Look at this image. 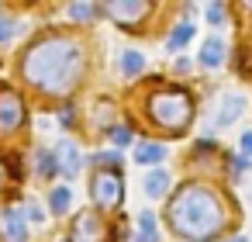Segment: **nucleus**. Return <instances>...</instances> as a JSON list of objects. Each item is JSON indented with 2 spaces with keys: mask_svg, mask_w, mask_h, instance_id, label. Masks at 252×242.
Here are the masks:
<instances>
[{
  "mask_svg": "<svg viewBox=\"0 0 252 242\" xmlns=\"http://www.w3.org/2000/svg\"><path fill=\"white\" fill-rule=\"evenodd\" d=\"M28 218H32V221H42V218H45V211H42L38 204H32V207H28Z\"/></svg>",
  "mask_w": 252,
  "mask_h": 242,
  "instance_id": "nucleus-26",
  "label": "nucleus"
},
{
  "mask_svg": "<svg viewBox=\"0 0 252 242\" xmlns=\"http://www.w3.org/2000/svg\"><path fill=\"white\" fill-rule=\"evenodd\" d=\"M94 159H97L100 166H104V163H107V166H118V163H121V152H114V149H111V152H97Z\"/></svg>",
  "mask_w": 252,
  "mask_h": 242,
  "instance_id": "nucleus-22",
  "label": "nucleus"
},
{
  "mask_svg": "<svg viewBox=\"0 0 252 242\" xmlns=\"http://www.w3.org/2000/svg\"><path fill=\"white\" fill-rule=\"evenodd\" d=\"M231 166H235V176H242V173H245V166H249V163H245V159H242V156H235V159H231Z\"/></svg>",
  "mask_w": 252,
  "mask_h": 242,
  "instance_id": "nucleus-25",
  "label": "nucleus"
},
{
  "mask_svg": "<svg viewBox=\"0 0 252 242\" xmlns=\"http://www.w3.org/2000/svg\"><path fill=\"white\" fill-rule=\"evenodd\" d=\"M56 156H59V173L73 180V176L80 173V166H83V156H80V149H76L73 142H59V145H56Z\"/></svg>",
  "mask_w": 252,
  "mask_h": 242,
  "instance_id": "nucleus-9",
  "label": "nucleus"
},
{
  "mask_svg": "<svg viewBox=\"0 0 252 242\" xmlns=\"http://www.w3.org/2000/svg\"><path fill=\"white\" fill-rule=\"evenodd\" d=\"M69 18L73 21H94V18H100V4H69Z\"/></svg>",
  "mask_w": 252,
  "mask_h": 242,
  "instance_id": "nucleus-19",
  "label": "nucleus"
},
{
  "mask_svg": "<svg viewBox=\"0 0 252 242\" xmlns=\"http://www.w3.org/2000/svg\"><path fill=\"white\" fill-rule=\"evenodd\" d=\"M90 197L97 207H118L125 201V180L118 170H100L94 180H90Z\"/></svg>",
  "mask_w": 252,
  "mask_h": 242,
  "instance_id": "nucleus-4",
  "label": "nucleus"
},
{
  "mask_svg": "<svg viewBox=\"0 0 252 242\" xmlns=\"http://www.w3.org/2000/svg\"><path fill=\"white\" fill-rule=\"evenodd\" d=\"M142 69H145V56L135 52V49H125V52H121V73H125V76H138Z\"/></svg>",
  "mask_w": 252,
  "mask_h": 242,
  "instance_id": "nucleus-17",
  "label": "nucleus"
},
{
  "mask_svg": "<svg viewBox=\"0 0 252 242\" xmlns=\"http://www.w3.org/2000/svg\"><path fill=\"white\" fill-rule=\"evenodd\" d=\"M14 32H18V21L14 18H0V45H7L14 38Z\"/></svg>",
  "mask_w": 252,
  "mask_h": 242,
  "instance_id": "nucleus-20",
  "label": "nucleus"
},
{
  "mask_svg": "<svg viewBox=\"0 0 252 242\" xmlns=\"http://www.w3.org/2000/svg\"><path fill=\"white\" fill-rule=\"evenodd\" d=\"M111 138H114V145H128L131 142V128H111Z\"/></svg>",
  "mask_w": 252,
  "mask_h": 242,
  "instance_id": "nucleus-21",
  "label": "nucleus"
},
{
  "mask_svg": "<svg viewBox=\"0 0 252 242\" xmlns=\"http://www.w3.org/2000/svg\"><path fill=\"white\" fill-rule=\"evenodd\" d=\"M228 242H249V239H242V235H235V239H228Z\"/></svg>",
  "mask_w": 252,
  "mask_h": 242,
  "instance_id": "nucleus-27",
  "label": "nucleus"
},
{
  "mask_svg": "<svg viewBox=\"0 0 252 242\" xmlns=\"http://www.w3.org/2000/svg\"><path fill=\"white\" fill-rule=\"evenodd\" d=\"M166 218L176 235L207 242L224 228V204H221L218 190H211L207 183H183L176 190V197L169 201Z\"/></svg>",
  "mask_w": 252,
  "mask_h": 242,
  "instance_id": "nucleus-2",
  "label": "nucleus"
},
{
  "mask_svg": "<svg viewBox=\"0 0 252 242\" xmlns=\"http://www.w3.org/2000/svg\"><path fill=\"white\" fill-rule=\"evenodd\" d=\"M0 183H4V163H0Z\"/></svg>",
  "mask_w": 252,
  "mask_h": 242,
  "instance_id": "nucleus-28",
  "label": "nucleus"
},
{
  "mask_svg": "<svg viewBox=\"0 0 252 242\" xmlns=\"http://www.w3.org/2000/svg\"><path fill=\"white\" fill-rule=\"evenodd\" d=\"M152 4H145V0H114V4H104V11L118 21V25H138L145 14H149Z\"/></svg>",
  "mask_w": 252,
  "mask_h": 242,
  "instance_id": "nucleus-7",
  "label": "nucleus"
},
{
  "mask_svg": "<svg viewBox=\"0 0 252 242\" xmlns=\"http://www.w3.org/2000/svg\"><path fill=\"white\" fill-rule=\"evenodd\" d=\"M242 111H245V97H242V94H224V97H221V104H218L214 125H218V128H228Z\"/></svg>",
  "mask_w": 252,
  "mask_h": 242,
  "instance_id": "nucleus-8",
  "label": "nucleus"
},
{
  "mask_svg": "<svg viewBox=\"0 0 252 242\" xmlns=\"http://www.w3.org/2000/svg\"><path fill=\"white\" fill-rule=\"evenodd\" d=\"M162 159H166V145H159V142H142L135 149V163H142V166H156Z\"/></svg>",
  "mask_w": 252,
  "mask_h": 242,
  "instance_id": "nucleus-13",
  "label": "nucleus"
},
{
  "mask_svg": "<svg viewBox=\"0 0 252 242\" xmlns=\"http://www.w3.org/2000/svg\"><path fill=\"white\" fill-rule=\"evenodd\" d=\"M4 228H7V239L11 242H28V228H25L21 207H7L4 211Z\"/></svg>",
  "mask_w": 252,
  "mask_h": 242,
  "instance_id": "nucleus-10",
  "label": "nucleus"
},
{
  "mask_svg": "<svg viewBox=\"0 0 252 242\" xmlns=\"http://www.w3.org/2000/svg\"><path fill=\"white\" fill-rule=\"evenodd\" d=\"M238 145H242V159H252V132H245Z\"/></svg>",
  "mask_w": 252,
  "mask_h": 242,
  "instance_id": "nucleus-24",
  "label": "nucleus"
},
{
  "mask_svg": "<svg viewBox=\"0 0 252 242\" xmlns=\"http://www.w3.org/2000/svg\"><path fill=\"white\" fill-rule=\"evenodd\" d=\"M207 21H211V25H221V21H224L221 4H207Z\"/></svg>",
  "mask_w": 252,
  "mask_h": 242,
  "instance_id": "nucleus-23",
  "label": "nucleus"
},
{
  "mask_svg": "<svg viewBox=\"0 0 252 242\" xmlns=\"http://www.w3.org/2000/svg\"><path fill=\"white\" fill-rule=\"evenodd\" d=\"M221 59H224V42L218 38V35H211L204 45H200V66H221Z\"/></svg>",
  "mask_w": 252,
  "mask_h": 242,
  "instance_id": "nucleus-11",
  "label": "nucleus"
},
{
  "mask_svg": "<svg viewBox=\"0 0 252 242\" xmlns=\"http://www.w3.org/2000/svg\"><path fill=\"white\" fill-rule=\"evenodd\" d=\"M135 242H159V228H156V214L152 211L138 214V235H135Z\"/></svg>",
  "mask_w": 252,
  "mask_h": 242,
  "instance_id": "nucleus-15",
  "label": "nucleus"
},
{
  "mask_svg": "<svg viewBox=\"0 0 252 242\" xmlns=\"http://www.w3.org/2000/svg\"><path fill=\"white\" fill-rule=\"evenodd\" d=\"M190 38H193V25H190V21H183V25H176V28H173V35L166 38V49H169V52H180Z\"/></svg>",
  "mask_w": 252,
  "mask_h": 242,
  "instance_id": "nucleus-16",
  "label": "nucleus"
},
{
  "mask_svg": "<svg viewBox=\"0 0 252 242\" xmlns=\"http://www.w3.org/2000/svg\"><path fill=\"white\" fill-rule=\"evenodd\" d=\"M25 125V101L14 90H0V132H14Z\"/></svg>",
  "mask_w": 252,
  "mask_h": 242,
  "instance_id": "nucleus-5",
  "label": "nucleus"
},
{
  "mask_svg": "<svg viewBox=\"0 0 252 242\" xmlns=\"http://www.w3.org/2000/svg\"><path fill=\"white\" fill-rule=\"evenodd\" d=\"M21 73L42 94H66V90H73V83L83 73V49L76 38L45 35L25 52Z\"/></svg>",
  "mask_w": 252,
  "mask_h": 242,
  "instance_id": "nucleus-1",
  "label": "nucleus"
},
{
  "mask_svg": "<svg viewBox=\"0 0 252 242\" xmlns=\"http://www.w3.org/2000/svg\"><path fill=\"white\" fill-rule=\"evenodd\" d=\"M104 221L94 214V211H80L76 214V225L69 232V242H104Z\"/></svg>",
  "mask_w": 252,
  "mask_h": 242,
  "instance_id": "nucleus-6",
  "label": "nucleus"
},
{
  "mask_svg": "<svg viewBox=\"0 0 252 242\" xmlns=\"http://www.w3.org/2000/svg\"><path fill=\"white\" fill-rule=\"evenodd\" d=\"M245 7H249V11H252V4H245Z\"/></svg>",
  "mask_w": 252,
  "mask_h": 242,
  "instance_id": "nucleus-29",
  "label": "nucleus"
},
{
  "mask_svg": "<svg viewBox=\"0 0 252 242\" xmlns=\"http://www.w3.org/2000/svg\"><path fill=\"white\" fill-rule=\"evenodd\" d=\"M69 201H73L69 190H66V187H56V190L49 194V211H52V214H66V211H69Z\"/></svg>",
  "mask_w": 252,
  "mask_h": 242,
  "instance_id": "nucleus-18",
  "label": "nucleus"
},
{
  "mask_svg": "<svg viewBox=\"0 0 252 242\" xmlns=\"http://www.w3.org/2000/svg\"><path fill=\"white\" fill-rule=\"evenodd\" d=\"M149 114H152L156 125H162L169 132H183L190 125V118H193V101H190L187 90L166 87V90L149 97Z\"/></svg>",
  "mask_w": 252,
  "mask_h": 242,
  "instance_id": "nucleus-3",
  "label": "nucleus"
},
{
  "mask_svg": "<svg viewBox=\"0 0 252 242\" xmlns=\"http://www.w3.org/2000/svg\"><path fill=\"white\" fill-rule=\"evenodd\" d=\"M35 173L45 176V180L59 173V156H56V149H45V145H42V149L35 152Z\"/></svg>",
  "mask_w": 252,
  "mask_h": 242,
  "instance_id": "nucleus-12",
  "label": "nucleus"
},
{
  "mask_svg": "<svg viewBox=\"0 0 252 242\" xmlns=\"http://www.w3.org/2000/svg\"><path fill=\"white\" fill-rule=\"evenodd\" d=\"M169 183H173V176L166 173V170H152V173H145V194L156 201V197H162L166 190H169Z\"/></svg>",
  "mask_w": 252,
  "mask_h": 242,
  "instance_id": "nucleus-14",
  "label": "nucleus"
}]
</instances>
